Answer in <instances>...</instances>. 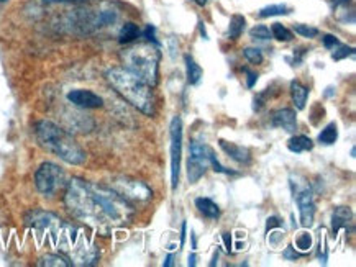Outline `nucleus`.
Listing matches in <instances>:
<instances>
[{"mask_svg":"<svg viewBox=\"0 0 356 267\" xmlns=\"http://www.w3.org/2000/svg\"><path fill=\"white\" fill-rule=\"evenodd\" d=\"M65 205L70 214L100 233L129 223L134 216L130 202L107 185L72 179L66 184Z\"/></svg>","mask_w":356,"mask_h":267,"instance_id":"obj_1","label":"nucleus"},{"mask_svg":"<svg viewBox=\"0 0 356 267\" xmlns=\"http://www.w3.org/2000/svg\"><path fill=\"white\" fill-rule=\"evenodd\" d=\"M111 87L127 101L131 107L138 108L141 113L152 117L154 113V97L152 87L141 80L138 76L125 67H112L106 74Z\"/></svg>","mask_w":356,"mask_h":267,"instance_id":"obj_2","label":"nucleus"},{"mask_svg":"<svg viewBox=\"0 0 356 267\" xmlns=\"http://www.w3.org/2000/svg\"><path fill=\"white\" fill-rule=\"evenodd\" d=\"M35 135L41 146L67 164L81 166L88 160L86 151L79 146V143L66 130L59 128L53 121H38L35 126Z\"/></svg>","mask_w":356,"mask_h":267,"instance_id":"obj_3","label":"nucleus"},{"mask_svg":"<svg viewBox=\"0 0 356 267\" xmlns=\"http://www.w3.org/2000/svg\"><path fill=\"white\" fill-rule=\"evenodd\" d=\"M159 60H161V53H159L156 44L153 43L135 44V46L125 49L122 54L125 69L138 76L149 87H156L158 85Z\"/></svg>","mask_w":356,"mask_h":267,"instance_id":"obj_4","label":"nucleus"},{"mask_svg":"<svg viewBox=\"0 0 356 267\" xmlns=\"http://www.w3.org/2000/svg\"><path fill=\"white\" fill-rule=\"evenodd\" d=\"M63 234L67 239V244H63L61 250L67 252L71 259L76 261V264L90 266L97 261V250L89 243L88 238L82 236L79 230L72 228V226H65V233Z\"/></svg>","mask_w":356,"mask_h":267,"instance_id":"obj_5","label":"nucleus"},{"mask_svg":"<svg viewBox=\"0 0 356 267\" xmlns=\"http://www.w3.org/2000/svg\"><path fill=\"white\" fill-rule=\"evenodd\" d=\"M216 157V151L209 144L200 141L191 143L189 160H187V179H189V182H199Z\"/></svg>","mask_w":356,"mask_h":267,"instance_id":"obj_6","label":"nucleus"},{"mask_svg":"<svg viewBox=\"0 0 356 267\" xmlns=\"http://www.w3.org/2000/svg\"><path fill=\"white\" fill-rule=\"evenodd\" d=\"M66 174L54 162H43L35 173V185L44 197H51L66 187Z\"/></svg>","mask_w":356,"mask_h":267,"instance_id":"obj_7","label":"nucleus"},{"mask_svg":"<svg viewBox=\"0 0 356 267\" xmlns=\"http://www.w3.org/2000/svg\"><path fill=\"white\" fill-rule=\"evenodd\" d=\"M171 138V189L179 187L181 173V157H182V120L181 117H175L170 125Z\"/></svg>","mask_w":356,"mask_h":267,"instance_id":"obj_8","label":"nucleus"},{"mask_svg":"<svg viewBox=\"0 0 356 267\" xmlns=\"http://www.w3.org/2000/svg\"><path fill=\"white\" fill-rule=\"evenodd\" d=\"M298 187L292 185V192H294V198L298 202L299 215H300V225L304 228H310L314 225V218H316V202H314V193L307 184L296 182Z\"/></svg>","mask_w":356,"mask_h":267,"instance_id":"obj_9","label":"nucleus"},{"mask_svg":"<svg viewBox=\"0 0 356 267\" xmlns=\"http://www.w3.org/2000/svg\"><path fill=\"white\" fill-rule=\"evenodd\" d=\"M111 187L115 190V192L120 193L123 198H127L129 202L130 200L145 202V200H149L153 196L152 189H149L145 182H140V180H134L129 178L118 179L115 184L111 185Z\"/></svg>","mask_w":356,"mask_h":267,"instance_id":"obj_10","label":"nucleus"},{"mask_svg":"<svg viewBox=\"0 0 356 267\" xmlns=\"http://www.w3.org/2000/svg\"><path fill=\"white\" fill-rule=\"evenodd\" d=\"M26 225L33 226L36 230H49V232H58V228L61 226V220L53 214L43 210H33L26 215Z\"/></svg>","mask_w":356,"mask_h":267,"instance_id":"obj_11","label":"nucleus"},{"mask_svg":"<svg viewBox=\"0 0 356 267\" xmlns=\"http://www.w3.org/2000/svg\"><path fill=\"white\" fill-rule=\"evenodd\" d=\"M67 101L79 108H100L104 105L102 97H99L97 94H94L92 90L88 89L71 90L67 94Z\"/></svg>","mask_w":356,"mask_h":267,"instance_id":"obj_12","label":"nucleus"},{"mask_svg":"<svg viewBox=\"0 0 356 267\" xmlns=\"http://www.w3.org/2000/svg\"><path fill=\"white\" fill-rule=\"evenodd\" d=\"M271 123L276 128L287 131V133H294L296 128H298V117H296V112L291 110V108H282V110L273 113Z\"/></svg>","mask_w":356,"mask_h":267,"instance_id":"obj_13","label":"nucleus"},{"mask_svg":"<svg viewBox=\"0 0 356 267\" xmlns=\"http://www.w3.org/2000/svg\"><path fill=\"white\" fill-rule=\"evenodd\" d=\"M218 144H220L222 151L225 153L228 157H232L234 161L240 162V164H250L251 162V153L248 148L240 146V144H235L230 141H225V139H220Z\"/></svg>","mask_w":356,"mask_h":267,"instance_id":"obj_14","label":"nucleus"},{"mask_svg":"<svg viewBox=\"0 0 356 267\" xmlns=\"http://www.w3.org/2000/svg\"><path fill=\"white\" fill-rule=\"evenodd\" d=\"M351 218H353V215H351L350 208L337 207L335 210H333V215H332V232H333V234L339 233L341 228H348V225L351 223Z\"/></svg>","mask_w":356,"mask_h":267,"instance_id":"obj_15","label":"nucleus"},{"mask_svg":"<svg viewBox=\"0 0 356 267\" xmlns=\"http://www.w3.org/2000/svg\"><path fill=\"white\" fill-rule=\"evenodd\" d=\"M291 95H292V102L298 110H304L305 103H307L309 98V89L305 87L304 84H300L299 80H292L291 83Z\"/></svg>","mask_w":356,"mask_h":267,"instance_id":"obj_16","label":"nucleus"},{"mask_svg":"<svg viewBox=\"0 0 356 267\" xmlns=\"http://www.w3.org/2000/svg\"><path fill=\"white\" fill-rule=\"evenodd\" d=\"M195 208L202 214L204 216H207V218L211 220H216L220 216V208L213 200L207 197H200V198H195Z\"/></svg>","mask_w":356,"mask_h":267,"instance_id":"obj_17","label":"nucleus"},{"mask_svg":"<svg viewBox=\"0 0 356 267\" xmlns=\"http://www.w3.org/2000/svg\"><path fill=\"white\" fill-rule=\"evenodd\" d=\"M314 148V141L305 135H296L292 137L289 141H287V149L291 153H296V155H300V153L310 151Z\"/></svg>","mask_w":356,"mask_h":267,"instance_id":"obj_18","label":"nucleus"},{"mask_svg":"<svg viewBox=\"0 0 356 267\" xmlns=\"http://www.w3.org/2000/svg\"><path fill=\"white\" fill-rule=\"evenodd\" d=\"M184 60L187 67V83L191 85L199 84L200 79H202V67H200L197 62L194 61V58L189 56V54H187Z\"/></svg>","mask_w":356,"mask_h":267,"instance_id":"obj_19","label":"nucleus"},{"mask_svg":"<svg viewBox=\"0 0 356 267\" xmlns=\"http://www.w3.org/2000/svg\"><path fill=\"white\" fill-rule=\"evenodd\" d=\"M294 244H296V248H294L296 251L302 252V255H307V252L312 250V246H314L312 234L307 233V232L298 233L294 236Z\"/></svg>","mask_w":356,"mask_h":267,"instance_id":"obj_20","label":"nucleus"},{"mask_svg":"<svg viewBox=\"0 0 356 267\" xmlns=\"http://www.w3.org/2000/svg\"><path fill=\"white\" fill-rule=\"evenodd\" d=\"M292 12L291 7H287L286 3H276V6H268L259 10V17L269 18V17H280V15H289Z\"/></svg>","mask_w":356,"mask_h":267,"instance_id":"obj_21","label":"nucleus"},{"mask_svg":"<svg viewBox=\"0 0 356 267\" xmlns=\"http://www.w3.org/2000/svg\"><path fill=\"white\" fill-rule=\"evenodd\" d=\"M38 266H47V267H67L71 266V262L67 257L59 256V255H44L40 257Z\"/></svg>","mask_w":356,"mask_h":267,"instance_id":"obj_22","label":"nucleus"},{"mask_svg":"<svg viewBox=\"0 0 356 267\" xmlns=\"http://www.w3.org/2000/svg\"><path fill=\"white\" fill-rule=\"evenodd\" d=\"M246 25V20L243 15H234L230 18V25H228V36L232 40L240 38V35L243 33Z\"/></svg>","mask_w":356,"mask_h":267,"instance_id":"obj_23","label":"nucleus"},{"mask_svg":"<svg viewBox=\"0 0 356 267\" xmlns=\"http://www.w3.org/2000/svg\"><path fill=\"white\" fill-rule=\"evenodd\" d=\"M138 36H140L138 26L135 24H125L120 31V38H118V42L122 44H129V43H134Z\"/></svg>","mask_w":356,"mask_h":267,"instance_id":"obj_24","label":"nucleus"},{"mask_svg":"<svg viewBox=\"0 0 356 267\" xmlns=\"http://www.w3.org/2000/svg\"><path fill=\"white\" fill-rule=\"evenodd\" d=\"M339 139V128H337L335 123H328L325 128L321 131V135H318V141L322 144H333Z\"/></svg>","mask_w":356,"mask_h":267,"instance_id":"obj_25","label":"nucleus"},{"mask_svg":"<svg viewBox=\"0 0 356 267\" xmlns=\"http://www.w3.org/2000/svg\"><path fill=\"white\" fill-rule=\"evenodd\" d=\"M271 36H273V38H276L277 42H291V40L294 38L292 31L287 30L282 24H273Z\"/></svg>","mask_w":356,"mask_h":267,"instance_id":"obj_26","label":"nucleus"},{"mask_svg":"<svg viewBox=\"0 0 356 267\" xmlns=\"http://www.w3.org/2000/svg\"><path fill=\"white\" fill-rule=\"evenodd\" d=\"M250 36L253 40H263V42H266V40H271V30L268 28V26L264 25H257L254 28L250 30Z\"/></svg>","mask_w":356,"mask_h":267,"instance_id":"obj_27","label":"nucleus"},{"mask_svg":"<svg viewBox=\"0 0 356 267\" xmlns=\"http://www.w3.org/2000/svg\"><path fill=\"white\" fill-rule=\"evenodd\" d=\"M243 54H245L246 60L251 62V64H261L264 60L261 49H258V48H245Z\"/></svg>","mask_w":356,"mask_h":267,"instance_id":"obj_28","label":"nucleus"},{"mask_svg":"<svg viewBox=\"0 0 356 267\" xmlns=\"http://www.w3.org/2000/svg\"><path fill=\"white\" fill-rule=\"evenodd\" d=\"M355 54V49L351 46H345V44H339V48L335 49V51L332 53V60L335 61H341L343 58H348V56H353Z\"/></svg>","mask_w":356,"mask_h":267,"instance_id":"obj_29","label":"nucleus"},{"mask_svg":"<svg viewBox=\"0 0 356 267\" xmlns=\"http://www.w3.org/2000/svg\"><path fill=\"white\" fill-rule=\"evenodd\" d=\"M294 31L298 35L302 36V38H316V36L318 35V30L314 28V26H309V25H296Z\"/></svg>","mask_w":356,"mask_h":267,"instance_id":"obj_30","label":"nucleus"},{"mask_svg":"<svg viewBox=\"0 0 356 267\" xmlns=\"http://www.w3.org/2000/svg\"><path fill=\"white\" fill-rule=\"evenodd\" d=\"M322 42H323V46L328 48V49L339 46V44H340L339 38H337V36H333V35H325V36H323V38H322Z\"/></svg>","mask_w":356,"mask_h":267,"instance_id":"obj_31","label":"nucleus"},{"mask_svg":"<svg viewBox=\"0 0 356 267\" xmlns=\"http://www.w3.org/2000/svg\"><path fill=\"white\" fill-rule=\"evenodd\" d=\"M282 256H284L286 259L296 261V259H299V257H300V256H304V255H302V252L296 251V250H294V246H287V248H286V251L282 252Z\"/></svg>","mask_w":356,"mask_h":267,"instance_id":"obj_32","label":"nucleus"},{"mask_svg":"<svg viewBox=\"0 0 356 267\" xmlns=\"http://www.w3.org/2000/svg\"><path fill=\"white\" fill-rule=\"evenodd\" d=\"M145 38H146V42L148 43H153V44H156L158 46V42L156 40H154V26H152V25H148L146 26V30H145Z\"/></svg>","mask_w":356,"mask_h":267,"instance_id":"obj_33","label":"nucleus"},{"mask_svg":"<svg viewBox=\"0 0 356 267\" xmlns=\"http://www.w3.org/2000/svg\"><path fill=\"white\" fill-rule=\"evenodd\" d=\"M277 228H281L280 218H276V216H271V218H268L266 232H271V230H277Z\"/></svg>","mask_w":356,"mask_h":267,"instance_id":"obj_34","label":"nucleus"},{"mask_svg":"<svg viewBox=\"0 0 356 267\" xmlns=\"http://www.w3.org/2000/svg\"><path fill=\"white\" fill-rule=\"evenodd\" d=\"M245 72H246V76H248V83H246V85H248V87L251 89V87H253L254 84H257V80H258V76L254 74L253 71H248V69H245Z\"/></svg>","mask_w":356,"mask_h":267,"instance_id":"obj_35","label":"nucleus"},{"mask_svg":"<svg viewBox=\"0 0 356 267\" xmlns=\"http://www.w3.org/2000/svg\"><path fill=\"white\" fill-rule=\"evenodd\" d=\"M47 3H81L88 2V0H44Z\"/></svg>","mask_w":356,"mask_h":267,"instance_id":"obj_36","label":"nucleus"},{"mask_svg":"<svg viewBox=\"0 0 356 267\" xmlns=\"http://www.w3.org/2000/svg\"><path fill=\"white\" fill-rule=\"evenodd\" d=\"M172 261H175V255H168L166 261H164V267H171L172 266Z\"/></svg>","mask_w":356,"mask_h":267,"instance_id":"obj_37","label":"nucleus"},{"mask_svg":"<svg viewBox=\"0 0 356 267\" xmlns=\"http://www.w3.org/2000/svg\"><path fill=\"white\" fill-rule=\"evenodd\" d=\"M223 241H225V244H227V250L228 251H230V248H232V238L230 236H228V233H225V234H223Z\"/></svg>","mask_w":356,"mask_h":267,"instance_id":"obj_38","label":"nucleus"},{"mask_svg":"<svg viewBox=\"0 0 356 267\" xmlns=\"http://www.w3.org/2000/svg\"><path fill=\"white\" fill-rule=\"evenodd\" d=\"M181 246L184 244V239H186V223H182V232H181Z\"/></svg>","mask_w":356,"mask_h":267,"instance_id":"obj_39","label":"nucleus"},{"mask_svg":"<svg viewBox=\"0 0 356 267\" xmlns=\"http://www.w3.org/2000/svg\"><path fill=\"white\" fill-rule=\"evenodd\" d=\"M195 259H197V257H195V255H191V256H189V266H191V267L195 266Z\"/></svg>","mask_w":356,"mask_h":267,"instance_id":"obj_40","label":"nucleus"},{"mask_svg":"<svg viewBox=\"0 0 356 267\" xmlns=\"http://www.w3.org/2000/svg\"><path fill=\"white\" fill-rule=\"evenodd\" d=\"M193 2L197 3L199 7H204V6H207V0H193Z\"/></svg>","mask_w":356,"mask_h":267,"instance_id":"obj_41","label":"nucleus"},{"mask_svg":"<svg viewBox=\"0 0 356 267\" xmlns=\"http://www.w3.org/2000/svg\"><path fill=\"white\" fill-rule=\"evenodd\" d=\"M0 2H7V0H0Z\"/></svg>","mask_w":356,"mask_h":267,"instance_id":"obj_42","label":"nucleus"}]
</instances>
